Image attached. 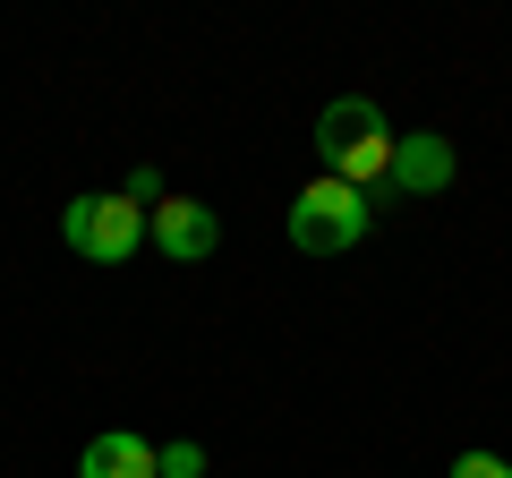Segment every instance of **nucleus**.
Listing matches in <instances>:
<instances>
[{
    "label": "nucleus",
    "instance_id": "nucleus-3",
    "mask_svg": "<svg viewBox=\"0 0 512 478\" xmlns=\"http://www.w3.org/2000/svg\"><path fill=\"white\" fill-rule=\"evenodd\" d=\"M60 239H69L77 257H94V265H128L137 239H146V205H128V197H69L60 205Z\"/></svg>",
    "mask_w": 512,
    "mask_h": 478
},
{
    "label": "nucleus",
    "instance_id": "nucleus-6",
    "mask_svg": "<svg viewBox=\"0 0 512 478\" xmlns=\"http://www.w3.org/2000/svg\"><path fill=\"white\" fill-rule=\"evenodd\" d=\"M77 478H163V470H154V444H146V436L111 427V436H94V444H86Z\"/></svg>",
    "mask_w": 512,
    "mask_h": 478
},
{
    "label": "nucleus",
    "instance_id": "nucleus-2",
    "mask_svg": "<svg viewBox=\"0 0 512 478\" xmlns=\"http://www.w3.org/2000/svg\"><path fill=\"white\" fill-rule=\"evenodd\" d=\"M359 239H367V197L342 188L333 171L291 197V248H308V257H342V248H359Z\"/></svg>",
    "mask_w": 512,
    "mask_h": 478
},
{
    "label": "nucleus",
    "instance_id": "nucleus-7",
    "mask_svg": "<svg viewBox=\"0 0 512 478\" xmlns=\"http://www.w3.org/2000/svg\"><path fill=\"white\" fill-rule=\"evenodd\" d=\"M154 470H163V478H205V444H163Z\"/></svg>",
    "mask_w": 512,
    "mask_h": 478
},
{
    "label": "nucleus",
    "instance_id": "nucleus-1",
    "mask_svg": "<svg viewBox=\"0 0 512 478\" xmlns=\"http://www.w3.org/2000/svg\"><path fill=\"white\" fill-rule=\"evenodd\" d=\"M316 154H325V171L342 188H376V180H393V129L376 120V103L367 94H342V103H325L316 111Z\"/></svg>",
    "mask_w": 512,
    "mask_h": 478
},
{
    "label": "nucleus",
    "instance_id": "nucleus-4",
    "mask_svg": "<svg viewBox=\"0 0 512 478\" xmlns=\"http://www.w3.org/2000/svg\"><path fill=\"white\" fill-rule=\"evenodd\" d=\"M146 231H154V248H163L171 265H197V257H214L222 222H214V205H197V197H163L146 214Z\"/></svg>",
    "mask_w": 512,
    "mask_h": 478
},
{
    "label": "nucleus",
    "instance_id": "nucleus-5",
    "mask_svg": "<svg viewBox=\"0 0 512 478\" xmlns=\"http://www.w3.org/2000/svg\"><path fill=\"white\" fill-rule=\"evenodd\" d=\"M393 188H402V197H436V188H453V146H444L436 129L393 137Z\"/></svg>",
    "mask_w": 512,
    "mask_h": 478
},
{
    "label": "nucleus",
    "instance_id": "nucleus-8",
    "mask_svg": "<svg viewBox=\"0 0 512 478\" xmlns=\"http://www.w3.org/2000/svg\"><path fill=\"white\" fill-rule=\"evenodd\" d=\"M453 478H512V470H504L495 453H461V461H453Z\"/></svg>",
    "mask_w": 512,
    "mask_h": 478
}]
</instances>
